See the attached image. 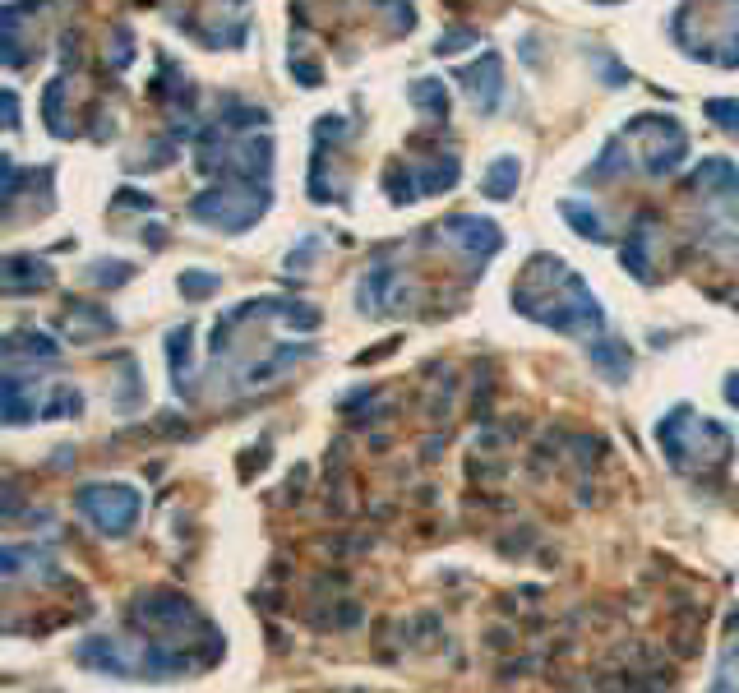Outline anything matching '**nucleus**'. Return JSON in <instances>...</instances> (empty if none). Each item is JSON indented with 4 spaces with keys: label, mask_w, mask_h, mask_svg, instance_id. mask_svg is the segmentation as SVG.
<instances>
[{
    "label": "nucleus",
    "mask_w": 739,
    "mask_h": 693,
    "mask_svg": "<svg viewBox=\"0 0 739 693\" xmlns=\"http://www.w3.org/2000/svg\"><path fill=\"white\" fill-rule=\"evenodd\" d=\"M513 176H518V162H504V167H499V171H495V176H490V181H485V190L495 194V199H499V194H509Z\"/></svg>",
    "instance_id": "nucleus-1"
}]
</instances>
